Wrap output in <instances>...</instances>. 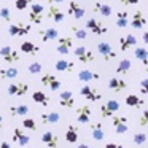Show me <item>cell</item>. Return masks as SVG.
Masks as SVG:
<instances>
[{
	"label": "cell",
	"mask_w": 148,
	"mask_h": 148,
	"mask_svg": "<svg viewBox=\"0 0 148 148\" xmlns=\"http://www.w3.org/2000/svg\"><path fill=\"white\" fill-rule=\"evenodd\" d=\"M40 83L43 84V86L49 88L51 91H59L61 89V81H59V78L56 77V75L53 73H43L42 78H40Z\"/></svg>",
	"instance_id": "obj_12"
},
{
	"label": "cell",
	"mask_w": 148,
	"mask_h": 148,
	"mask_svg": "<svg viewBox=\"0 0 148 148\" xmlns=\"http://www.w3.org/2000/svg\"><path fill=\"white\" fill-rule=\"evenodd\" d=\"M65 140L69 143H77V140H78V127L77 126L70 124L67 127V131H65Z\"/></svg>",
	"instance_id": "obj_34"
},
{
	"label": "cell",
	"mask_w": 148,
	"mask_h": 148,
	"mask_svg": "<svg viewBox=\"0 0 148 148\" xmlns=\"http://www.w3.org/2000/svg\"><path fill=\"white\" fill-rule=\"evenodd\" d=\"M97 51H99V54L102 56V59L105 62H110L116 58V51L112 48V45H110L108 42H99L97 43Z\"/></svg>",
	"instance_id": "obj_8"
},
{
	"label": "cell",
	"mask_w": 148,
	"mask_h": 148,
	"mask_svg": "<svg viewBox=\"0 0 148 148\" xmlns=\"http://www.w3.org/2000/svg\"><path fill=\"white\" fill-rule=\"evenodd\" d=\"M138 124L143 126V127H148V108L142 112L140 118H138Z\"/></svg>",
	"instance_id": "obj_42"
},
{
	"label": "cell",
	"mask_w": 148,
	"mask_h": 148,
	"mask_svg": "<svg viewBox=\"0 0 148 148\" xmlns=\"http://www.w3.org/2000/svg\"><path fill=\"white\" fill-rule=\"evenodd\" d=\"M54 69L58 72H65V73H70V72H73L75 64L72 61H67V59H59V61H56Z\"/></svg>",
	"instance_id": "obj_27"
},
{
	"label": "cell",
	"mask_w": 148,
	"mask_h": 148,
	"mask_svg": "<svg viewBox=\"0 0 148 148\" xmlns=\"http://www.w3.org/2000/svg\"><path fill=\"white\" fill-rule=\"evenodd\" d=\"M110 119H112V126L118 135H123L127 132L129 126H127V118L124 115H113Z\"/></svg>",
	"instance_id": "obj_6"
},
{
	"label": "cell",
	"mask_w": 148,
	"mask_h": 148,
	"mask_svg": "<svg viewBox=\"0 0 148 148\" xmlns=\"http://www.w3.org/2000/svg\"><path fill=\"white\" fill-rule=\"evenodd\" d=\"M7 92L8 96H16V97H23L29 92V84L24 81H16V83H10L7 86Z\"/></svg>",
	"instance_id": "obj_5"
},
{
	"label": "cell",
	"mask_w": 148,
	"mask_h": 148,
	"mask_svg": "<svg viewBox=\"0 0 148 148\" xmlns=\"http://www.w3.org/2000/svg\"><path fill=\"white\" fill-rule=\"evenodd\" d=\"M145 72H147V73H148V64L145 65Z\"/></svg>",
	"instance_id": "obj_51"
},
{
	"label": "cell",
	"mask_w": 148,
	"mask_h": 148,
	"mask_svg": "<svg viewBox=\"0 0 148 148\" xmlns=\"http://www.w3.org/2000/svg\"><path fill=\"white\" fill-rule=\"evenodd\" d=\"M13 142L18 143L19 147H26V145L30 142V137L24 134V131L21 127H14L13 129Z\"/></svg>",
	"instance_id": "obj_23"
},
{
	"label": "cell",
	"mask_w": 148,
	"mask_h": 148,
	"mask_svg": "<svg viewBox=\"0 0 148 148\" xmlns=\"http://www.w3.org/2000/svg\"><path fill=\"white\" fill-rule=\"evenodd\" d=\"M129 26L135 30H142L147 26V18L142 13V10H135V13L132 14V18L129 19Z\"/></svg>",
	"instance_id": "obj_14"
},
{
	"label": "cell",
	"mask_w": 148,
	"mask_h": 148,
	"mask_svg": "<svg viewBox=\"0 0 148 148\" xmlns=\"http://www.w3.org/2000/svg\"><path fill=\"white\" fill-rule=\"evenodd\" d=\"M19 75V70L16 67H7L0 69V80H13Z\"/></svg>",
	"instance_id": "obj_30"
},
{
	"label": "cell",
	"mask_w": 148,
	"mask_h": 148,
	"mask_svg": "<svg viewBox=\"0 0 148 148\" xmlns=\"http://www.w3.org/2000/svg\"><path fill=\"white\" fill-rule=\"evenodd\" d=\"M67 13L70 14L73 19L80 21V19H83V18H84V14H86V10H84V8L81 7L80 3H78L77 0H70V2H69Z\"/></svg>",
	"instance_id": "obj_13"
},
{
	"label": "cell",
	"mask_w": 148,
	"mask_h": 148,
	"mask_svg": "<svg viewBox=\"0 0 148 148\" xmlns=\"http://www.w3.org/2000/svg\"><path fill=\"white\" fill-rule=\"evenodd\" d=\"M43 11H45V7H43L42 3H30L29 21L32 24H42V21H43Z\"/></svg>",
	"instance_id": "obj_11"
},
{
	"label": "cell",
	"mask_w": 148,
	"mask_h": 148,
	"mask_svg": "<svg viewBox=\"0 0 148 148\" xmlns=\"http://www.w3.org/2000/svg\"><path fill=\"white\" fill-rule=\"evenodd\" d=\"M30 32V24H26L23 21H18V23L10 24L8 27V34L11 37H24Z\"/></svg>",
	"instance_id": "obj_7"
},
{
	"label": "cell",
	"mask_w": 148,
	"mask_h": 148,
	"mask_svg": "<svg viewBox=\"0 0 148 148\" xmlns=\"http://www.w3.org/2000/svg\"><path fill=\"white\" fill-rule=\"evenodd\" d=\"M32 100L35 103L43 105V107L49 105V97H48V94H45L43 91H35V92H32Z\"/></svg>",
	"instance_id": "obj_31"
},
{
	"label": "cell",
	"mask_w": 148,
	"mask_h": 148,
	"mask_svg": "<svg viewBox=\"0 0 148 148\" xmlns=\"http://www.w3.org/2000/svg\"><path fill=\"white\" fill-rule=\"evenodd\" d=\"M140 92L143 94V96H148V78H145V80L140 81Z\"/></svg>",
	"instance_id": "obj_43"
},
{
	"label": "cell",
	"mask_w": 148,
	"mask_h": 148,
	"mask_svg": "<svg viewBox=\"0 0 148 148\" xmlns=\"http://www.w3.org/2000/svg\"><path fill=\"white\" fill-rule=\"evenodd\" d=\"M115 26L118 29H126L129 26V13L126 10H119L115 13Z\"/></svg>",
	"instance_id": "obj_21"
},
{
	"label": "cell",
	"mask_w": 148,
	"mask_h": 148,
	"mask_svg": "<svg viewBox=\"0 0 148 148\" xmlns=\"http://www.w3.org/2000/svg\"><path fill=\"white\" fill-rule=\"evenodd\" d=\"M103 148H123V145L121 143H113L112 142V143H107Z\"/></svg>",
	"instance_id": "obj_45"
},
{
	"label": "cell",
	"mask_w": 148,
	"mask_h": 148,
	"mask_svg": "<svg viewBox=\"0 0 148 148\" xmlns=\"http://www.w3.org/2000/svg\"><path fill=\"white\" fill-rule=\"evenodd\" d=\"M134 56H135V59H138L143 65L148 64V49L145 48V46H135Z\"/></svg>",
	"instance_id": "obj_32"
},
{
	"label": "cell",
	"mask_w": 148,
	"mask_h": 148,
	"mask_svg": "<svg viewBox=\"0 0 148 148\" xmlns=\"http://www.w3.org/2000/svg\"><path fill=\"white\" fill-rule=\"evenodd\" d=\"M100 78V75L94 70H89V69H83V70L78 72V80L83 81V83H89V81H97Z\"/></svg>",
	"instance_id": "obj_22"
},
{
	"label": "cell",
	"mask_w": 148,
	"mask_h": 148,
	"mask_svg": "<svg viewBox=\"0 0 148 148\" xmlns=\"http://www.w3.org/2000/svg\"><path fill=\"white\" fill-rule=\"evenodd\" d=\"M2 126H3V116L0 115V129H2Z\"/></svg>",
	"instance_id": "obj_50"
},
{
	"label": "cell",
	"mask_w": 148,
	"mask_h": 148,
	"mask_svg": "<svg viewBox=\"0 0 148 148\" xmlns=\"http://www.w3.org/2000/svg\"><path fill=\"white\" fill-rule=\"evenodd\" d=\"M40 119H42V123L45 126H48V124H56V123H59L61 116H59L58 112H48V113H42V115H40Z\"/></svg>",
	"instance_id": "obj_29"
},
{
	"label": "cell",
	"mask_w": 148,
	"mask_h": 148,
	"mask_svg": "<svg viewBox=\"0 0 148 148\" xmlns=\"http://www.w3.org/2000/svg\"><path fill=\"white\" fill-rule=\"evenodd\" d=\"M89 131H91V135L96 142H102L105 138V132H103V127H102V123L100 121H94L89 124Z\"/></svg>",
	"instance_id": "obj_19"
},
{
	"label": "cell",
	"mask_w": 148,
	"mask_h": 148,
	"mask_svg": "<svg viewBox=\"0 0 148 148\" xmlns=\"http://www.w3.org/2000/svg\"><path fill=\"white\" fill-rule=\"evenodd\" d=\"M131 67H132V62L129 61V59H123V61H119V64H118V67H116L115 72L118 75H126L131 70Z\"/></svg>",
	"instance_id": "obj_35"
},
{
	"label": "cell",
	"mask_w": 148,
	"mask_h": 148,
	"mask_svg": "<svg viewBox=\"0 0 148 148\" xmlns=\"http://www.w3.org/2000/svg\"><path fill=\"white\" fill-rule=\"evenodd\" d=\"M42 70H43V64H42V62H32V64L27 67V72H29L30 75H38Z\"/></svg>",
	"instance_id": "obj_37"
},
{
	"label": "cell",
	"mask_w": 148,
	"mask_h": 148,
	"mask_svg": "<svg viewBox=\"0 0 148 148\" xmlns=\"http://www.w3.org/2000/svg\"><path fill=\"white\" fill-rule=\"evenodd\" d=\"M59 105L64 107V108H73L75 107V96L72 91H62L59 94Z\"/></svg>",
	"instance_id": "obj_15"
},
{
	"label": "cell",
	"mask_w": 148,
	"mask_h": 148,
	"mask_svg": "<svg viewBox=\"0 0 148 148\" xmlns=\"http://www.w3.org/2000/svg\"><path fill=\"white\" fill-rule=\"evenodd\" d=\"M134 143L135 145H142L147 142V134H143V132H137V134H134Z\"/></svg>",
	"instance_id": "obj_41"
},
{
	"label": "cell",
	"mask_w": 148,
	"mask_h": 148,
	"mask_svg": "<svg viewBox=\"0 0 148 148\" xmlns=\"http://www.w3.org/2000/svg\"><path fill=\"white\" fill-rule=\"evenodd\" d=\"M118 110H119V102L112 99V100H107L105 103H102L99 112H100V116H102L103 119H108V118H112Z\"/></svg>",
	"instance_id": "obj_2"
},
{
	"label": "cell",
	"mask_w": 148,
	"mask_h": 148,
	"mask_svg": "<svg viewBox=\"0 0 148 148\" xmlns=\"http://www.w3.org/2000/svg\"><path fill=\"white\" fill-rule=\"evenodd\" d=\"M73 54L77 56V59L81 62V64H88V62H94V53L91 51L88 46H84V45H80V46H77V48L73 49Z\"/></svg>",
	"instance_id": "obj_4"
},
{
	"label": "cell",
	"mask_w": 148,
	"mask_h": 148,
	"mask_svg": "<svg viewBox=\"0 0 148 148\" xmlns=\"http://www.w3.org/2000/svg\"><path fill=\"white\" fill-rule=\"evenodd\" d=\"M108 88L112 91H115V92H123V91L127 88V81H124L123 78L113 77V78H110V80H108Z\"/></svg>",
	"instance_id": "obj_26"
},
{
	"label": "cell",
	"mask_w": 148,
	"mask_h": 148,
	"mask_svg": "<svg viewBox=\"0 0 148 148\" xmlns=\"http://www.w3.org/2000/svg\"><path fill=\"white\" fill-rule=\"evenodd\" d=\"M8 112H10V115L13 116V118H16V116H26L27 113H29V105H26V103L11 105L10 108H8Z\"/></svg>",
	"instance_id": "obj_28"
},
{
	"label": "cell",
	"mask_w": 148,
	"mask_h": 148,
	"mask_svg": "<svg viewBox=\"0 0 148 148\" xmlns=\"http://www.w3.org/2000/svg\"><path fill=\"white\" fill-rule=\"evenodd\" d=\"M42 142H43V143H45L48 148H58V145H59V138H58V135H56L54 132H51V131L43 132V135H42Z\"/></svg>",
	"instance_id": "obj_25"
},
{
	"label": "cell",
	"mask_w": 148,
	"mask_h": 148,
	"mask_svg": "<svg viewBox=\"0 0 148 148\" xmlns=\"http://www.w3.org/2000/svg\"><path fill=\"white\" fill-rule=\"evenodd\" d=\"M0 148H11V145L7 140H3V142H0Z\"/></svg>",
	"instance_id": "obj_47"
},
{
	"label": "cell",
	"mask_w": 148,
	"mask_h": 148,
	"mask_svg": "<svg viewBox=\"0 0 148 148\" xmlns=\"http://www.w3.org/2000/svg\"><path fill=\"white\" fill-rule=\"evenodd\" d=\"M84 29L89 30L92 35H105V34L108 32L107 26L102 24V21L97 19V18H89V19L86 21V24H84Z\"/></svg>",
	"instance_id": "obj_1"
},
{
	"label": "cell",
	"mask_w": 148,
	"mask_h": 148,
	"mask_svg": "<svg viewBox=\"0 0 148 148\" xmlns=\"http://www.w3.org/2000/svg\"><path fill=\"white\" fill-rule=\"evenodd\" d=\"M124 102H126V105H127V107H132V108H140V107L145 103L143 100L137 96V94H129V96L126 97Z\"/></svg>",
	"instance_id": "obj_33"
},
{
	"label": "cell",
	"mask_w": 148,
	"mask_h": 148,
	"mask_svg": "<svg viewBox=\"0 0 148 148\" xmlns=\"http://www.w3.org/2000/svg\"><path fill=\"white\" fill-rule=\"evenodd\" d=\"M19 49L23 53H26V54L29 56H35L40 53V46L35 45L34 42H29V40H26V42H21L19 43Z\"/></svg>",
	"instance_id": "obj_24"
},
{
	"label": "cell",
	"mask_w": 148,
	"mask_h": 148,
	"mask_svg": "<svg viewBox=\"0 0 148 148\" xmlns=\"http://www.w3.org/2000/svg\"><path fill=\"white\" fill-rule=\"evenodd\" d=\"M49 3H56V5H61V3H64L65 0H48Z\"/></svg>",
	"instance_id": "obj_48"
},
{
	"label": "cell",
	"mask_w": 148,
	"mask_h": 148,
	"mask_svg": "<svg viewBox=\"0 0 148 148\" xmlns=\"http://www.w3.org/2000/svg\"><path fill=\"white\" fill-rule=\"evenodd\" d=\"M23 127L29 129V131H37V123H35V119H34V118H26V116H24V119H23Z\"/></svg>",
	"instance_id": "obj_38"
},
{
	"label": "cell",
	"mask_w": 148,
	"mask_h": 148,
	"mask_svg": "<svg viewBox=\"0 0 148 148\" xmlns=\"http://www.w3.org/2000/svg\"><path fill=\"white\" fill-rule=\"evenodd\" d=\"M91 115H92V112H91L89 105H86V103L77 108V121L80 124H88L91 119Z\"/></svg>",
	"instance_id": "obj_16"
},
{
	"label": "cell",
	"mask_w": 148,
	"mask_h": 148,
	"mask_svg": "<svg viewBox=\"0 0 148 148\" xmlns=\"http://www.w3.org/2000/svg\"><path fill=\"white\" fill-rule=\"evenodd\" d=\"M80 94H81V96H83L86 100H89V102H99V100L102 99V94H100V91L97 89V88L89 86V84H84V86H81Z\"/></svg>",
	"instance_id": "obj_9"
},
{
	"label": "cell",
	"mask_w": 148,
	"mask_h": 148,
	"mask_svg": "<svg viewBox=\"0 0 148 148\" xmlns=\"http://www.w3.org/2000/svg\"><path fill=\"white\" fill-rule=\"evenodd\" d=\"M142 40H143L145 45H148V30H145V32L142 34Z\"/></svg>",
	"instance_id": "obj_46"
},
{
	"label": "cell",
	"mask_w": 148,
	"mask_h": 148,
	"mask_svg": "<svg viewBox=\"0 0 148 148\" xmlns=\"http://www.w3.org/2000/svg\"><path fill=\"white\" fill-rule=\"evenodd\" d=\"M38 37L43 43H48V42H53V40L59 38V30L56 27H48L45 30H38Z\"/></svg>",
	"instance_id": "obj_17"
},
{
	"label": "cell",
	"mask_w": 148,
	"mask_h": 148,
	"mask_svg": "<svg viewBox=\"0 0 148 148\" xmlns=\"http://www.w3.org/2000/svg\"><path fill=\"white\" fill-rule=\"evenodd\" d=\"M72 48H73V38H72V37L65 35V37L58 38V46H56V51H58L59 54H62V56L70 54Z\"/></svg>",
	"instance_id": "obj_10"
},
{
	"label": "cell",
	"mask_w": 148,
	"mask_h": 148,
	"mask_svg": "<svg viewBox=\"0 0 148 148\" xmlns=\"http://www.w3.org/2000/svg\"><path fill=\"white\" fill-rule=\"evenodd\" d=\"M119 2H121V5H138L140 3V0H119Z\"/></svg>",
	"instance_id": "obj_44"
},
{
	"label": "cell",
	"mask_w": 148,
	"mask_h": 148,
	"mask_svg": "<svg viewBox=\"0 0 148 148\" xmlns=\"http://www.w3.org/2000/svg\"><path fill=\"white\" fill-rule=\"evenodd\" d=\"M77 148H91V147H89L88 143H78V145H77Z\"/></svg>",
	"instance_id": "obj_49"
},
{
	"label": "cell",
	"mask_w": 148,
	"mask_h": 148,
	"mask_svg": "<svg viewBox=\"0 0 148 148\" xmlns=\"http://www.w3.org/2000/svg\"><path fill=\"white\" fill-rule=\"evenodd\" d=\"M30 3H32V0H16V2H14V8H16L18 11H24Z\"/></svg>",
	"instance_id": "obj_39"
},
{
	"label": "cell",
	"mask_w": 148,
	"mask_h": 148,
	"mask_svg": "<svg viewBox=\"0 0 148 148\" xmlns=\"http://www.w3.org/2000/svg\"><path fill=\"white\" fill-rule=\"evenodd\" d=\"M48 18L51 21H54L56 24H61V23H64V11H62L56 3H49Z\"/></svg>",
	"instance_id": "obj_18"
},
{
	"label": "cell",
	"mask_w": 148,
	"mask_h": 148,
	"mask_svg": "<svg viewBox=\"0 0 148 148\" xmlns=\"http://www.w3.org/2000/svg\"><path fill=\"white\" fill-rule=\"evenodd\" d=\"M0 56H2V59H3L7 64H13V62H18L21 59L19 53H18L13 46H10V45L0 46Z\"/></svg>",
	"instance_id": "obj_3"
},
{
	"label": "cell",
	"mask_w": 148,
	"mask_h": 148,
	"mask_svg": "<svg viewBox=\"0 0 148 148\" xmlns=\"http://www.w3.org/2000/svg\"><path fill=\"white\" fill-rule=\"evenodd\" d=\"M70 29H72L73 35L77 37L78 40H86V38H88V30H86V29H81V27H75V26H72Z\"/></svg>",
	"instance_id": "obj_36"
},
{
	"label": "cell",
	"mask_w": 148,
	"mask_h": 148,
	"mask_svg": "<svg viewBox=\"0 0 148 148\" xmlns=\"http://www.w3.org/2000/svg\"><path fill=\"white\" fill-rule=\"evenodd\" d=\"M0 18L5 21V23H10L11 21V13L8 7H0Z\"/></svg>",
	"instance_id": "obj_40"
},
{
	"label": "cell",
	"mask_w": 148,
	"mask_h": 148,
	"mask_svg": "<svg viewBox=\"0 0 148 148\" xmlns=\"http://www.w3.org/2000/svg\"><path fill=\"white\" fill-rule=\"evenodd\" d=\"M92 10H94V13L100 14L102 18H110L113 14V8L108 3H102V2H96L92 5Z\"/></svg>",
	"instance_id": "obj_20"
}]
</instances>
